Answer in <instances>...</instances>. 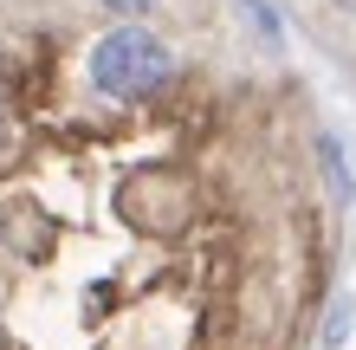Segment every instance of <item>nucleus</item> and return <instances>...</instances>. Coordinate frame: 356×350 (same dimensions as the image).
<instances>
[{
    "label": "nucleus",
    "instance_id": "4",
    "mask_svg": "<svg viewBox=\"0 0 356 350\" xmlns=\"http://www.w3.org/2000/svg\"><path fill=\"white\" fill-rule=\"evenodd\" d=\"M0 130H7V104H0Z\"/></svg>",
    "mask_w": 356,
    "mask_h": 350
},
{
    "label": "nucleus",
    "instance_id": "3",
    "mask_svg": "<svg viewBox=\"0 0 356 350\" xmlns=\"http://www.w3.org/2000/svg\"><path fill=\"white\" fill-rule=\"evenodd\" d=\"M104 7H111V13H130V19H136V13H149L156 0H104Z\"/></svg>",
    "mask_w": 356,
    "mask_h": 350
},
{
    "label": "nucleus",
    "instance_id": "1",
    "mask_svg": "<svg viewBox=\"0 0 356 350\" xmlns=\"http://www.w3.org/2000/svg\"><path fill=\"white\" fill-rule=\"evenodd\" d=\"M169 78H175V52L149 26H111L91 46V91L111 104H136V97L162 91Z\"/></svg>",
    "mask_w": 356,
    "mask_h": 350
},
{
    "label": "nucleus",
    "instance_id": "2",
    "mask_svg": "<svg viewBox=\"0 0 356 350\" xmlns=\"http://www.w3.org/2000/svg\"><path fill=\"white\" fill-rule=\"evenodd\" d=\"M343 331H350V305H337V312H330V324H324V344L337 350V344H343Z\"/></svg>",
    "mask_w": 356,
    "mask_h": 350
}]
</instances>
